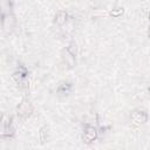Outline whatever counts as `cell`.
<instances>
[{
    "instance_id": "2",
    "label": "cell",
    "mask_w": 150,
    "mask_h": 150,
    "mask_svg": "<svg viewBox=\"0 0 150 150\" xmlns=\"http://www.w3.org/2000/svg\"><path fill=\"white\" fill-rule=\"evenodd\" d=\"M130 118L134 123L136 124H142V123H145L146 120H148V114L143 110H134L130 115Z\"/></svg>"
},
{
    "instance_id": "4",
    "label": "cell",
    "mask_w": 150,
    "mask_h": 150,
    "mask_svg": "<svg viewBox=\"0 0 150 150\" xmlns=\"http://www.w3.org/2000/svg\"><path fill=\"white\" fill-rule=\"evenodd\" d=\"M66 21H67V12L66 11H59L56 13V15H55V22H56V25L62 26V25L66 23Z\"/></svg>"
},
{
    "instance_id": "6",
    "label": "cell",
    "mask_w": 150,
    "mask_h": 150,
    "mask_svg": "<svg viewBox=\"0 0 150 150\" xmlns=\"http://www.w3.org/2000/svg\"><path fill=\"white\" fill-rule=\"evenodd\" d=\"M149 21H150V13H149Z\"/></svg>"
},
{
    "instance_id": "5",
    "label": "cell",
    "mask_w": 150,
    "mask_h": 150,
    "mask_svg": "<svg viewBox=\"0 0 150 150\" xmlns=\"http://www.w3.org/2000/svg\"><path fill=\"white\" fill-rule=\"evenodd\" d=\"M122 13H123V9H122V8H116V9H114V11L110 12V15H112V16H118V15H121Z\"/></svg>"
},
{
    "instance_id": "3",
    "label": "cell",
    "mask_w": 150,
    "mask_h": 150,
    "mask_svg": "<svg viewBox=\"0 0 150 150\" xmlns=\"http://www.w3.org/2000/svg\"><path fill=\"white\" fill-rule=\"evenodd\" d=\"M82 137H83L86 143H91L93 141H95L97 138V130H96V128L90 127V125L84 129V131H83Z\"/></svg>"
},
{
    "instance_id": "1",
    "label": "cell",
    "mask_w": 150,
    "mask_h": 150,
    "mask_svg": "<svg viewBox=\"0 0 150 150\" xmlns=\"http://www.w3.org/2000/svg\"><path fill=\"white\" fill-rule=\"evenodd\" d=\"M16 112H18V115H19L20 117H22V118H26V117L30 116V114L33 112V105H32L30 101L27 100V98H23V100L19 103V105H18V108H16Z\"/></svg>"
}]
</instances>
